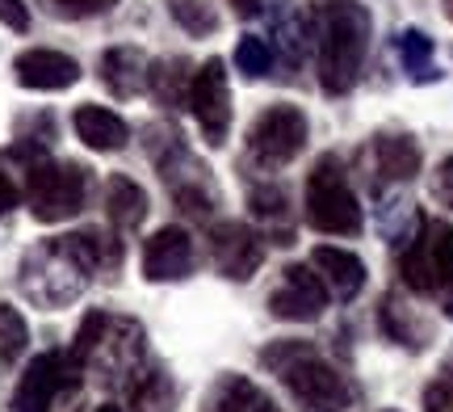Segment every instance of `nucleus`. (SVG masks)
<instances>
[{
    "mask_svg": "<svg viewBox=\"0 0 453 412\" xmlns=\"http://www.w3.org/2000/svg\"><path fill=\"white\" fill-rule=\"evenodd\" d=\"M118 257H122V248L110 245L101 231H72V236H55V240L34 245L21 257L17 282L34 307L59 312L88 291V282L101 265H118Z\"/></svg>",
    "mask_w": 453,
    "mask_h": 412,
    "instance_id": "nucleus-1",
    "label": "nucleus"
},
{
    "mask_svg": "<svg viewBox=\"0 0 453 412\" xmlns=\"http://www.w3.org/2000/svg\"><path fill=\"white\" fill-rule=\"evenodd\" d=\"M67 362L76 370H88L101 387H134V379L147 370V332L130 315H110L93 307L76 329V341L67 349Z\"/></svg>",
    "mask_w": 453,
    "mask_h": 412,
    "instance_id": "nucleus-2",
    "label": "nucleus"
},
{
    "mask_svg": "<svg viewBox=\"0 0 453 412\" xmlns=\"http://www.w3.org/2000/svg\"><path fill=\"white\" fill-rule=\"evenodd\" d=\"M373 21L357 0H324L315 9V55H319V84L332 97H344L361 76L370 51Z\"/></svg>",
    "mask_w": 453,
    "mask_h": 412,
    "instance_id": "nucleus-3",
    "label": "nucleus"
},
{
    "mask_svg": "<svg viewBox=\"0 0 453 412\" xmlns=\"http://www.w3.org/2000/svg\"><path fill=\"white\" fill-rule=\"evenodd\" d=\"M265 370L290 387L294 400H303L311 412H344L353 404V387L311 341H273L260 349Z\"/></svg>",
    "mask_w": 453,
    "mask_h": 412,
    "instance_id": "nucleus-4",
    "label": "nucleus"
},
{
    "mask_svg": "<svg viewBox=\"0 0 453 412\" xmlns=\"http://www.w3.org/2000/svg\"><path fill=\"white\" fill-rule=\"evenodd\" d=\"M399 274L416 295H437L445 315L453 320V228L445 219L424 223L420 236L399 248Z\"/></svg>",
    "mask_w": 453,
    "mask_h": 412,
    "instance_id": "nucleus-5",
    "label": "nucleus"
},
{
    "mask_svg": "<svg viewBox=\"0 0 453 412\" xmlns=\"http://www.w3.org/2000/svg\"><path fill=\"white\" fill-rule=\"evenodd\" d=\"M307 223L324 236H357L365 214L340 156H319L307 177Z\"/></svg>",
    "mask_w": 453,
    "mask_h": 412,
    "instance_id": "nucleus-6",
    "label": "nucleus"
},
{
    "mask_svg": "<svg viewBox=\"0 0 453 412\" xmlns=\"http://www.w3.org/2000/svg\"><path fill=\"white\" fill-rule=\"evenodd\" d=\"M88 198V168L72 160H38L26 168V202L38 223H64L76 219Z\"/></svg>",
    "mask_w": 453,
    "mask_h": 412,
    "instance_id": "nucleus-7",
    "label": "nucleus"
},
{
    "mask_svg": "<svg viewBox=\"0 0 453 412\" xmlns=\"http://www.w3.org/2000/svg\"><path fill=\"white\" fill-rule=\"evenodd\" d=\"M307 135H311L307 114L298 105H269L248 127V156L260 168H281L307 148Z\"/></svg>",
    "mask_w": 453,
    "mask_h": 412,
    "instance_id": "nucleus-8",
    "label": "nucleus"
},
{
    "mask_svg": "<svg viewBox=\"0 0 453 412\" xmlns=\"http://www.w3.org/2000/svg\"><path fill=\"white\" fill-rule=\"evenodd\" d=\"M76 383H81V370L67 362V354L47 349V354H38L21 370L17 392H13V412H50L55 400L64 396V392H72Z\"/></svg>",
    "mask_w": 453,
    "mask_h": 412,
    "instance_id": "nucleus-9",
    "label": "nucleus"
},
{
    "mask_svg": "<svg viewBox=\"0 0 453 412\" xmlns=\"http://www.w3.org/2000/svg\"><path fill=\"white\" fill-rule=\"evenodd\" d=\"M189 110L197 118V131L202 139L219 148L231 131V84H226V67L223 59H206V64L194 72V84H189Z\"/></svg>",
    "mask_w": 453,
    "mask_h": 412,
    "instance_id": "nucleus-10",
    "label": "nucleus"
},
{
    "mask_svg": "<svg viewBox=\"0 0 453 412\" xmlns=\"http://www.w3.org/2000/svg\"><path fill=\"white\" fill-rule=\"evenodd\" d=\"M327 282L324 274L315 269V265H286L281 269V286H277L273 295H269V312L277 320H290V324H311V320H319L327 307Z\"/></svg>",
    "mask_w": 453,
    "mask_h": 412,
    "instance_id": "nucleus-11",
    "label": "nucleus"
},
{
    "mask_svg": "<svg viewBox=\"0 0 453 412\" xmlns=\"http://www.w3.org/2000/svg\"><path fill=\"white\" fill-rule=\"evenodd\" d=\"M265 236L252 231L248 223H214L211 228V248L219 274L231 282H248L265 261Z\"/></svg>",
    "mask_w": 453,
    "mask_h": 412,
    "instance_id": "nucleus-12",
    "label": "nucleus"
},
{
    "mask_svg": "<svg viewBox=\"0 0 453 412\" xmlns=\"http://www.w3.org/2000/svg\"><path fill=\"white\" fill-rule=\"evenodd\" d=\"M194 236L177 223L151 231L143 245V278L147 282H177L194 274Z\"/></svg>",
    "mask_w": 453,
    "mask_h": 412,
    "instance_id": "nucleus-13",
    "label": "nucleus"
},
{
    "mask_svg": "<svg viewBox=\"0 0 453 412\" xmlns=\"http://www.w3.org/2000/svg\"><path fill=\"white\" fill-rule=\"evenodd\" d=\"M13 72L21 89H38V93H59V89H72V84L81 81V64L72 55L50 51V47L21 51L13 59Z\"/></svg>",
    "mask_w": 453,
    "mask_h": 412,
    "instance_id": "nucleus-14",
    "label": "nucleus"
},
{
    "mask_svg": "<svg viewBox=\"0 0 453 412\" xmlns=\"http://www.w3.org/2000/svg\"><path fill=\"white\" fill-rule=\"evenodd\" d=\"M311 265L324 274L327 291L336 299H357L361 295V286H365V261L357 257V253H349V248H336V245H319L315 253H311Z\"/></svg>",
    "mask_w": 453,
    "mask_h": 412,
    "instance_id": "nucleus-15",
    "label": "nucleus"
},
{
    "mask_svg": "<svg viewBox=\"0 0 453 412\" xmlns=\"http://www.w3.org/2000/svg\"><path fill=\"white\" fill-rule=\"evenodd\" d=\"M72 127H76V139L93 152H122L130 139V127L105 105H76Z\"/></svg>",
    "mask_w": 453,
    "mask_h": 412,
    "instance_id": "nucleus-16",
    "label": "nucleus"
},
{
    "mask_svg": "<svg viewBox=\"0 0 453 412\" xmlns=\"http://www.w3.org/2000/svg\"><path fill=\"white\" fill-rule=\"evenodd\" d=\"M101 81L113 97H139L147 89V55L139 47H110L101 55Z\"/></svg>",
    "mask_w": 453,
    "mask_h": 412,
    "instance_id": "nucleus-17",
    "label": "nucleus"
},
{
    "mask_svg": "<svg viewBox=\"0 0 453 412\" xmlns=\"http://www.w3.org/2000/svg\"><path fill=\"white\" fill-rule=\"evenodd\" d=\"M370 156H373V168L387 177V182H411L416 173H420V165H424V156H420V144L411 139V135H378L373 139V148H370Z\"/></svg>",
    "mask_w": 453,
    "mask_h": 412,
    "instance_id": "nucleus-18",
    "label": "nucleus"
},
{
    "mask_svg": "<svg viewBox=\"0 0 453 412\" xmlns=\"http://www.w3.org/2000/svg\"><path fill=\"white\" fill-rule=\"evenodd\" d=\"M189 84H194L189 59L168 55V59L147 64V89H151V97L160 101V105H168V110H185V105H189Z\"/></svg>",
    "mask_w": 453,
    "mask_h": 412,
    "instance_id": "nucleus-19",
    "label": "nucleus"
},
{
    "mask_svg": "<svg viewBox=\"0 0 453 412\" xmlns=\"http://www.w3.org/2000/svg\"><path fill=\"white\" fill-rule=\"evenodd\" d=\"M248 211L260 228L269 231L273 245H294V223H290V202L277 185H257L248 190Z\"/></svg>",
    "mask_w": 453,
    "mask_h": 412,
    "instance_id": "nucleus-20",
    "label": "nucleus"
},
{
    "mask_svg": "<svg viewBox=\"0 0 453 412\" xmlns=\"http://www.w3.org/2000/svg\"><path fill=\"white\" fill-rule=\"evenodd\" d=\"M105 211H110V223L118 231H134L147 219V194L139 182H130L122 173H113L110 185H105Z\"/></svg>",
    "mask_w": 453,
    "mask_h": 412,
    "instance_id": "nucleus-21",
    "label": "nucleus"
},
{
    "mask_svg": "<svg viewBox=\"0 0 453 412\" xmlns=\"http://www.w3.org/2000/svg\"><path fill=\"white\" fill-rule=\"evenodd\" d=\"M177 408V383L164 366H147L130 387V408L127 412H173Z\"/></svg>",
    "mask_w": 453,
    "mask_h": 412,
    "instance_id": "nucleus-22",
    "label": "nucleus"
},
{
    "mask_svg": "<svg viewBox=\"0 0 453 412\" xmlns=\"http://www.w3.org/2000/svg\"><path fill=\"white\" fill-rule=\"evenodd\" d=\"M395 51H399L407 76H411L416 84L441 81V67H433V38H428L424 30H403L399 38H395Z\"/></svg>",
    "mask_w": 453,
    "mask_h": 412,
    "instance_id": "nucleus-23",
    "label": "nucleus"
},
{
    "mask_svg": "<svg viewBox=\"0 0 453 412\" xmlns=\"http://www.w3.org/2000/svg\"><path fill=\"white\" fill-rule=\"evenodd\" d=\"M378 324H382V332H387L390 341H399V346H407V349L428 346V329H420V324L411 320V312H407L395 295H387L378 303Z\"/></svg>",
    "mask_w": 453,
    "mask_h": 412,
    "instance_id": "nucleus-24",
    "label": "nucleus"
},
{
    "mask_svg": "<svg viewBox=\"0 0 453 412\" xmlns=\"http://www.w3.org/2000/svg\"><path fill=\"white\" fill-rule=\"evenodd\" d=\"M257 396L260 392L243 375H223L211 387V396H206V412H252Z\"/></svg>",
    "mask_w": 453,
    "mask_h": 412,
    "instance_id": "nucleus-25",
    "label": "nucleus"
},
{
    "mask_svg": "<svg viewBox=\"0 0 453 412\" xmlns=\"http://www.w3.org/2000/svg\"><path fill=\"white\" fill-rule=\"evenodd\" d=\"M30 346V324H26V315L9 307V303H0V366H13L21 362V354Z\"/></svg>",
    "mask_w": 453,
    "mask_h": 412,
    "instance_id": "nucleus-26",
    "label": "nucleus"
},
{
    "mask_svg": "<svg viewBox=\"0 0 453 412\" xmlns=\"http://www.w3.org/2000/svg\"><path fill=\"white\" fill-rule=\"evenodd\" d=\"M235 67H240L248 81H260V76H269V67H273V47H269V38L243 34L240 43H235Z\"/></svg>",
    "mask_w": 453,
    "mask_h": 412,
    "instance_id": "nucleus-27",
    "label": "nucleus"
},
{
    "mask_svg": "<svg viewBox=\"0 0 453 412\" xmlns=\"http://www.w3.org/2000/svg\"><path fill=\"white\" fill-rule=\"evenodd\" d=\"M168 9H173L180 30H189L194 38H206V34L219 30V13L206 0H168Z\"/></svg>",
    "mask_w": 453,
    "mask_h": 412,
    "instance_id": "nucleus-28",
    "label": "nucleus"
},
{
    "mask_svg": "<svg viewBox=\"0 0 453 412\" xmlns=\"http://www.w3.org/2000/svg\"><path fill=\"white\" fill-rule=\"evenodd\" d=\"M55 4L67 17H101V13H110L118 0H55Z\"/></svg>",
    "mask_w": 453,
    "mask_h": 412,
    "instance_id": "nucleus-29",
    "label": "nucleus"
},
{
    "mask_svg": "<svg viewBox=\"0 0 453 412\" xmlns=\"http://www.w3.org/2000/svg\"><path fill=\"white\" fill-rule=\"evenodd\" d=\"M0 21L9 26V30H30V9L21 4V0H0Z\"/></svg>",
    "mask_w": 453,
    "mask_h": 412,
    "instance_id": "nucleus-30",
    "label": "nucleus"
},
{
    "mask_svg": "<svg viewBox=\"0 0 453 412\" xmlns=\"http://www.w3.org/2000/svg\"><path fill=\"white\" fill-rule=\"evenodd\" d=\"M17 202H21V190H17L13 177H9V173L0 168V214H9Z\"/></svg>",
    "mask_w": 453,
    "mask_h": 412,
    "instance_id": "nucleus-31",
    "label": "nucleus"
},
{
    "mask_svg": "<svg viewBox=\"0 0 453 412\" xmlns=\"http://www.w3.org/2000/svg\"><path fill=\"white\" fill-rule=\"evenodd\" d=\"M231 9L240 17H257L260 9H265V0H231Z\"/></svg>",
    "mask_w": 453,
    "mask_h": 412,
    "instance_id": "nucleus-32",
    "label": "nucleus"
},
{
    "mask_svg": "<svg viewBox=\"0 0 453 412\" xmlns=\"http://www.w3.org/2000/svg\"><path fill=\"white\" fill-rule=\"evenodd\" d=\"M252 412H281V408H277V400H269V396H257V404H252Z\"/></svg>",
    "mask_w": 453,
    "mask_h": 412,
    "instance_id": "nucleus-33",
    "label": "nucleus"
},
{
    "mask_svg": "<svg viewBox=\"0 0 453 412\" xmlns=\"http://www.w3.org/2000/svg\"><path fill=\"white\" fill-rule=\"evenodd\" d=\"M97 412H122V408H118V404H101Z\"/></svg>",
    "mask_w": 453,
    "mask_h": 412,
    "instance_id": "nucleus-34",
    "label": "nucleus"
},
{
    "mask_svg": "<svg viewBox=\"0 0 453 412\" xmlns=\"http://www.w3.org/2000/svg\"><path fill=\"white\" fill-rule=\"evenodd\" d=\"M445 13H449V17H453V0H445Z\"/></svg>",
    "mask_w": 453,
    "mask_h": 412,
    "instance_id": "nucleus-35",
    "label": "nucleus"
}]
</instances>
